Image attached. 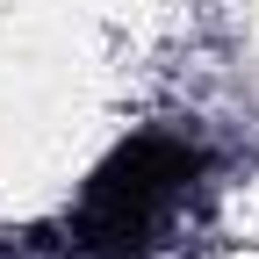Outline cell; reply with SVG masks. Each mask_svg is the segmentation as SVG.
Instances as JSON below:
<instances>
[{
  "label": "cell",
  "instance_id": "cell-1",
  "mask_svg": "<svg viewBox=\"0 0 259 259\" xmlns=\"http://www.w3.org/2000/svg\"><path fill=\"white\" fill-rule=\"evenodd\" d=\"M202 173V151L173 130H144V137L115 144L94 166L79 209L65 216V238L87 259H130L158 238V223L173 216V202L187 194V180Z\"/></svg>",
  "mask_w": 259,
  "mask_h": 259
}]
</instances>
